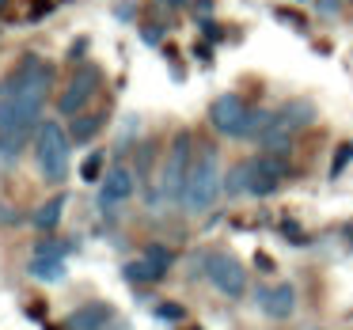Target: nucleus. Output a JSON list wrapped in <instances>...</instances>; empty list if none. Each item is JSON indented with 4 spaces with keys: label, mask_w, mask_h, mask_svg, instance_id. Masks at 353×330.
<instances>
[{
    "label": "nucleus",
    "mask_w": 353,
    "mask_h": 330,
    "mask_svg": "<svg viewBox=\"0 0 353 330\" xmlns=\"http://www.w3.org/2000/svg\"><path fill=\"white\" fill-rule=\"evenodd\" d=\"M156 315H160V319H171V322H179L186 311H183L179 304H160V307H156Z\"/></svg>",
    "instance_id": "6ab92c4d"
},
{
    "label": "nucleus",
    "mask_w": 353,
    "mask_h": 330,
    "mask_svg": "<svg viewBox=\"0 0 353 330\" xmlns=\"http://www.w3.org/2000/svg\"><path fill=\"white\" fill-rule=\"evenodd\" d=\"M145 42H148V46H156V42H160V27H145Z\"/></svg>",
    "instance_id": "412c9836"
},
{
    "label": "nucleus",
    "mask_w": 353,
    "mask_h": 330,
    "mask_svg": "<svg viewBox=\"0 0 353 330\" xmlns=\"http://www.w3.org/2000/svg\"><path fill=\"white\" fill-rule=\"evenodd\" d=\"M201 266H205L201 274L213 281L216 292H224V296H232V300L247 292V269L239 266L232 254H205V258H201Z\"/></svg>",
    "instance_id": "423d86ee"
},
{
    "label": "nucleus",
    "mask_w": 353,
    "mask_h": 330,
    "mask_svg": "<svg viewBox=\"0 0 353 330\" xmlns=\"http://www.w3.org/2000/svg\"><path fill=\"white\" fill-rule=\"evenodd\" d=\"M259 307L270 319H289L296 311V289L292 285H274V289H259Z\"/></svg>",
    "instance_id": "1a4fd4ad"
},
{
    "label": "nucleus",
    "mask_w": 353,
    "mask_h": 330,
    "mask_svg": "<svg viewBox=\"0 0 353 330\" xmlns=\"http://www.w3.org/2000/svg\"><path fill=\"white\" fill-rule=\"evenodd\" d=\"M345 239H350V243H353V224H345Z\"/></svg>",
    "instance_id": "b1692460"
},
{
    "label": "nucleus",
    "mask_w": 353,
    "mask_h": 330,
    "mask_svg": "<svg viewBox=\"0 0 353 330\" xmlns=\"http://www.w3.org/2000/svg\"><path fill=\"white\" fill-rule=\"evenodd\" d=\"M65 205H69V198H65V194H54V198H50V201H46V205H42V209H39V213H34V216H31V220H34V228H42V231H50V228H54V224H57V220H61V213H65Z\"/></svg>",
    "instance_id": "f8f14e48"
},
{
    "label": "nucleus",
    "mask_w": 353,
    "mask_h": 330,
    "mask_svg": "<svg viewBox=\"0 0 353 330\" xmlns=\"http://www.w3.org/2000/svg\"><path fill=\"white\" fill-rule=\"evenodd\" d=\"M54 69L39 57H23L19 69L0 87V160L12 163L23 145L31 141V130H39L42 107H46Z\"/></svg>",
    "instance_id": "f257e3e1"
},
{
    "label": "nucleus",
    "mask_w": 353,
    "mask_h": 330,
    "mask_svg": "<svg viewBox=\"0 0 353 330\" xmlns=\"http://www.w3.org/2000/svg\"><path fill=\"white\" fill-rule=\"evenodd\" d=\"M315 8H319L323 16H334V12L342 8V0H315Z\"/></svg>",
    "instance_id": "aec40b11"
},
{
    "label": "nucleus",
    "mask_w": 353,
    "mask_h": 330,
    "mask_svg": "<svg viewBox=\"0 0 353 330\" xmlns=\"http://www.w3.org/2000/svg\"><path fill=\"white\" fill-rule=\"evenodd\" d=\"M133 190H137V175H133L130 167H110L107 175L99 178V205L110 213L114 205L130 201V198H133Z\"/></svg>",
    "instance_id": "6e6552de"
},
{
    "label": "nucleus",
    "mask_w": 353,
    "mask_h": 330,
    "mask_svg": "<svg viewBox=\"0 0 353 330\" xmlns=\"http://www.w3.org/2000/svg\"><path fill=\"white\" fill-rule=\"evenodd\" d=\"M0 8H4V0H0Z\"/></svg>",
    "instance_id": "393cba45"
},
{
    "label": "nucleus",
    "mask_w": 353,
    "mask_h": 330,
    "mask_svg": "<svg viewBox=\"0 0 353 330\" xmlns=\"http://www.w3.org/2000/svg\"><path fill=\"white\" fill-rule=\"evenodd\" d=\"M190 163H194V137H190V133H179V137L171 141V152H168L163 171H160V190H156V201H160V205L183 201Z\"/></svg>",
    "instance_id": "20e7f679"
},
{
    "label": "nucleus",
    "mask_w": 353,
    "mask_h": 330,
    "mask_svg": "<svg viewBox=\"0 0 353 330\" xmlns=\"http://www.w3.org/2000/svg\"><path fill=\"white\" fill-rule=\"evenodd\" d=\"M145 258H148V262H156L160 269H168V266H171V251H168V247H160V243H152V247H148V251H145Z\"/></svg>",
    "instance_id": "f3484780"
},
{
    "label": "nucleus",
    "mask_w": 353,
    "mask_h": 330,
    "mask_svg": "<svg viewBox=\"0 0 353 330\" xmlns=\"http://www.w3.org/2000/svg\"><path fill=\"white\" fill-rule=\"evenodd\" d=\"M95 92H99V69H95L92 61L77 65V72L69 76V84H65L61 99H57V110H61L65 118H77L80 110H84L88 103L95 99Z\"/></svg>",
    "instance_id": "39448f33"
},
{
    "label": "nucleus",
    "mask_w": 353,
    "mask_h": 330,
    "mask_svg": "<svg viewBox=\"0 0 353 330\" xmlns=\"http://www.w3.org/2000/svg\"><path fill=\"white\" fill-rule=\"evenodd\" d=\"M99 125H103V118H77L72 130H69V137L77 141V145H84V141H92L95 133H99Z\"/></svg>",
    "instance_id": "4468645a"
},
{
    "label": "nucleus",
    "mask_w": 353,
    "mask_h": 330,
    "mask_svg": "<svg viewBox=\"0 0 353 330\" xmlns=\"http://www.w3.org/2000/svg\"><path fill=\"white\" fill-rule=\"evenodd\" d=\"M110 319H114V307L110 304H88V307H77L65 327L69 330H103Z\"/></svg>",
    "instance_id": "9d476101"
},
{
    "label": "nucleus",
    "mask_w": 353,
    "mask_h": 330,
    "mask_svg": "<svg viewBox=\"0 0 353 330\" xmlns=\"http://www.w3.org/2000/svg\"><path fill=\"white\" fill-rule=\"evenodd\" d=\"M345 160H353V145H342V148H338V156H334V167H330V175H342Z\"/></svg>",
    "instance_id": "a211bd4d"
},
{
    "label": "nucleus",
    "mask_w": 353,
    "mask_h": 330,
    "mask_svg": "<svg viewBox=\"0 0 353 330\" xmlns=\"http://www.w3.org/2000/svg\"><path fill=\"white\" fill-rule=\"evenodd\" d=\"M163 274H168V269H160L156 262H148V258H137V262H125V266H122V277H125V281H133V285L160 281Z\"/></svg>",
    "instance_id": "ddd939ff"
},
{
    "label": "nucleus",
    "mask_w": 353,
    "mask_h": 330,
    "mask_svg": "<svg viewBox=\"0 0 353 330\" xmlns=\"http://www.w3.org/2000/svg\"><path fill=\"white\" fill-rule=\"evenodd\" d=\"M69 145L72 137L57 122H39V130H34V160H39V171L46 183L54 186L65 183V175H69Z\"/></svg>",
    "instance_id": "7ed1b4c3"
},
{
    "label": "nucleus",
    "mask_w": 353,
    "mask_h": 330,
    "mask_svg": "<svg viewBox=\"0 0 353 330\" xmlns=\"http://www.w3.org/2000/svg\"><path fill=\"white\" fill-rule=\"evenodd\" d=\"M247 103L239 99V95H221V99H213V107H209V122H213V130L221 133V137H243L247 130Z\"/></svg>",
    "instance_id": "0eeeda50"
},
{
    "label": "nucleus",
    "mask_w": 353,
    "mask_h": 330,
    "mask_svg": "<svg viewBox=\"0 0 353 330\" xmlns=\"http://www.w3.org/2000/svg\"><path fill=\"white\" fill-rule=\"evenodd\" d=\"M224 194V175H221V156L216 148H201L190 163L183 190V209L186 213H209L216 205V198Z\"/></svg>",
    "instance_id": "f03ea898"
},
{
    "label": "nucleus",
    "mask_w": 353,
    "mask_h": 330,
    "mask_svg": "<svg viewBox=\"0 0 353 330\" xmlns=\"http://www.w3.org/2000/svg\"><path fill=\"white\" fill-rule=\"evenodd\" d=\"M103 330H130V322H122V319H110Z\"/></svg>",
    "instance_id": "4be33fe9"
},
{
    "label": "nucleus",
    "mask_w": 353,
    "mask_h": 330,
    "mask_svg": "<svg viewBox=\"0 0 353 330\" xmlns=\"http://www.w3.org/2000/svg\"><path fill=\"white\" fill-rule=\"evenodd\" d=\"M80 178H84V183H99V178H103V152L88 156L84 167H80Z\"/></svg>",
    "instance_id": "dca6fc26"
},
{
    "label": "nucleus",
    "mask_w": 353,
    "mask_h": 330,
    "mask_svg": "<svg viewBox=\"0 0 353 330\" xmlns=\"http://www.w3.org/2000/svg\"><path fill=\"white\" fill-rule=\"evenodd\" d=\"M160 4H168V8H179V4H186V0H160Z\"/></svg>",
    "instance_id": "5701e85b"
},
{
    "label": "nucleus",
    "mask_w": 353,
    "mask_h": 330,
    "mask_svg": "<svg viewBox=\"0 0 353 330\" xmlns=\"http://www.w3.org/2000/svg\"><path fill=\"white\" fill-rule=\"evenodd\" d=\"M224 194H228V198L247 194V163H239V167L228 171V178H224Z\"/></svg>",
    "instance_id": "2eb2a0df"
},
{
    "label": "nucleus",
    "mask_w": 353,
    "mask_h": 330,
    "mask_svg": "<svg viewBox=\"0 0 353 330\" xmlns=\"http://www.w3.org/2000/svg\"><path fill=\"white\" fill-rule=\"evenodd\" d=\"M31 277L34 281H65V258H54V254H34L31 258Z\"/></svg>",
    "instance_id": "9b49d317"
}]
</instances>
